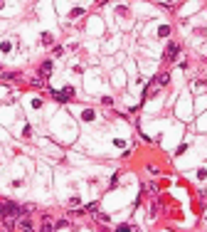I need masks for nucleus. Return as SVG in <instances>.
Instances as JSON below:
<instances>
[{
	"label": "nucleus",
	"instance_id": "nucleus-1",
	"mask_svg": "<svg viewBox=\"0 0 207 232\" xmlns=\"http://www.w3.org/2000/svg\"><path fill=\"white\" fill-rule=\"evenodd\" d=\"M0 210L7 215V217H13V215H17L20 210H17V205H13V203H7V205H0Z\"/></svg>",
	"mask_w": 207,
	"mask_h": 232
}]
</instances>
